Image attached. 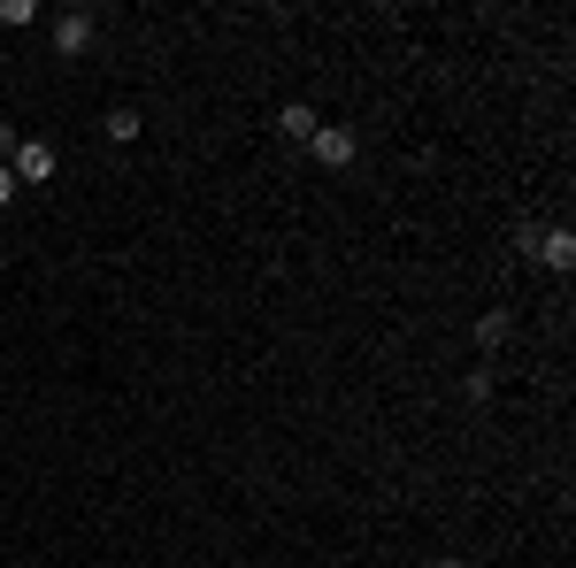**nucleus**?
<instances>
[{"label": "nucleus", "instance_id": "423d86ee", "mask_svg": "<svg viewBox=\"0 0 576 568\" xmlns=\"http://www.w3.org/2000/svg\"><path fill=\"white\" fill-rule=\"evenodd\" d=\"M108 139L132 146V139H139V116H132V108H116V116H108Z\"/></svg>", "mask_w": 576, "mask_h": 568}, {"label": "nucleus", "instance_id": "f257e3e1", "mask_svg": "<svg viewBox=\"0 0 576 568\" xmlns=\"http://www.w3.org/2000/svg\"><path fill=\"white\" fill-rule=\"evenodd\" d=\"M8 177H15V185H46V177H54V146H46V139H23Z\"/></svg>", "mask_w": 576, "mask_h": 568}, {"label": "nucleus", "instance_id": "7ed1b4c3", "mask_svg": "<svg viewBox=\"0 0 576 568\" xmlns=\"http://www.w3.org/2000/svg\"><path fill=\"white\" fill-rule=\"evenodd\" d=\"M54 46H62V54H85V46H93V15H62V23H54Z\"/></svg>", "mask_w": 576, "mask_h": 568}, {"label": "nucleus", "instance_id": "39448f33", "mask_svg": "<svg viewBox=\"0 0 576 568\" xmlns=\"http://www.w3.org/2000/svg\"><path fill=\"white\" fill-rule=\"evenodd\" d=\"M277 132H285V139H315V108H300V101H292L285 116H277Z\"/></svg>", "mask_w": 576, "mask_h": 568}, {"label": "nucleus", "instance_id": "6e6552de", "mask_svg": "<svg viewBox=\"0 0 576 568\" xmlns=\"http://www.w3.org/2000/svg\"><path fill=\"white\" fill-rule=\"evenodd\" d=\"M0 154H15V139H8V124H0Z\"/></svg>", "mask_w": 576, "mask_h": 568}, {"label": "nucleus", "instance_id": "20e7f679", "mask_svg": "<svg viewBox=\"0 0 576 568\" xmlns=\"http://www.w3.org/2000/svg\"><path fill=\"white\" fill-rule=\"evenodd\" d=\"M531 246H538V262H546V270H569V262H576V239H569V231H546V239H531Z\"/></svg>", "mask_w": 576, "mask_h": 568}, {"label": "nucleus", "instance_id": "f03ea898", "mask_svg": "<svg viewBox=\"0 0 576 568\" xmlns=\"http://www.w3.org/2000/svg\"><path fill=\"white\" fill-rule=\"evenodd\" d=\"M315 161H331V169H346V161H354V132H338V124H315Z\"/></svg>", "mask_w": 576, "mask_h": 568}, {"label": "nucleus", "instance_id": "0eeeda50", "mask_svg": "<svg viewBox=\"0 0 576 568\" xmlns=\"http://www.w3.org/2000/svg\"><path fill=\"white\" fill-rule=\"evenodd\" d=\"M8 200H15V177H8V169H0V208H8Z\"/></svg>", "mask_w": 576, "mask_h": 568}]
</instances>
